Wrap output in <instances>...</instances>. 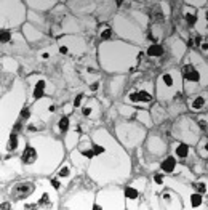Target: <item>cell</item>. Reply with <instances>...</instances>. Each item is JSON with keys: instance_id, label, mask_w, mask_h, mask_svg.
<instances>
[{"instance_id": "obj_8", "label": "cell", "mask_w": 208, "mask_h": 210, "mask_svg": "<svg viewBox=\"0 0 208 210\" xmlns=\"http://www.w3.org/2000/svg\"><path fill=\"white\" fill-rule=\"evenodd\" d=\"M139 189H138V188H136V186H128L127 188V189H125V197L128 199V200H133V202H136V200H138V197H139Z\"/></svg>"}, {"instance_id": "obj_13", "label": "cell", "mask_w": 208, "mask_h": 210, "mask_svg": "<svg viewBox=\"0 0 208 210\" xmlns=\"http://www.w3.org/2000/svg\"><path fill=\"white\" fill-rule=\"evenodd\" d=\"M191 205L192 207H199L202 205V196H200V193H192L191 194Z\"/></svg>"}, {"instance_id": "obj_5", "label": "cell", "mask_w": 208, "mask_h": 210, "mask_svg": "<svg viewBox=\"0 0 208 210\" xmlns=\"http://www.w3.org/2000/svg\"><path fill=\"white\" fill-rule=\"evenodd\" d=\"M37 159H39V151L34 144H27V148L23 152V164L26 167H32L37 164Z\"/></svg>"}, {"instance_id": "obj_19", "label": "cell", "mask_w": 208, "mask_h": 210, "mask_svg": "<svg viewBox=\"0 0 208 210\" xmlns=\"http://www.w3.org/2000/svg\"><path fill=\"white\" fill-rule=\"evenodd\" d=\"M11 40V34L8 31H2V44H8Z\"/></svg>"}, {"instance_id": "obj_15", "label": "cell", "mask_w": 208, "mask_h": 210, "mask_svg": "<svg viewBox=\"0 0 208 210\" xmlns=\"http://www.w3.org/2000/svg\"><path fill=\"white\" fill-rule=\"evenodd\" d=\"M69 175H70V165H62L59 169V172H58V177L66 178V177H69Z\"/></svg>"}, {"instance_id": "obj_23", "label": "cell", "mask_w": 208, "mask_h": 210, "mask_svg": "<svg viewBox=\"0 0 208 210\" xmlns=\"http://www.w3.org/2000/svg\"><path fill=\"white\" fill-rule=\"evenodd\" d=\"M154 181H155V185H163V177H162V175H155Z\"/></svg>"}, {"instance_id": "obj_9", "label": "cell", "mask_w": 208, "mask_h": 210, "mask_svg": "<svg viewBox=\"0 0 208 210\" xmlns=\"http://www.w3.org/2000/svg\"><path fill=\"white\" fill-rule=\"evenodd\" d=\"M175 154L178 157H181V159H186L189 156V146L186 143H178L176 148H175Z\"/></svg>"}, {"instance_id": "obj_26", "label": "cell", "mask_w": 208, "mask_h": 210, "mask_svg": "<svg viewBox=\"0 0 208 210\" xmlns=\"http://www.w3.org/2000/svg\"><path fill=\"white\" fill-rule=\"evenodd\" d=\"M154 16H155V19H157V21H163V15H162V11H160V10H157Z\"/></svg>"}, {"instance_id": "obj_24", "label": "cell", "mask_w": 208, "mask_h": 210, "mask_svg": "<svg viewBox=\"0 0 208 210\" xmlns=\"http://www.w3.org/2000/svg\"><path fill=\"white\" fill-rule=\"evenodd\" d=\"M187 2H189L191 5H203L206 0H187Z\"/></svg>"}, {"instance_id": "obj_4", "label": "cell", "mask_w": 208, "mask_h": 210, "mask_svg": "<svg viewBox=\"0 0 208 210\" xmlns=\"http://www.w3.org/2000/svg\"><path fill=\"white\" fill-rule=\"evenodd\" d=\"M181 75H183L184 80L192 82V83H197V82L200 80V71H199V69L194 66V64H191V63H187V64L183 66Z\"/></svg>"}, {"instance_id": "obj_2", "label": "cell", "mask_w": 208, "mask_h": 210, "mask_svg": "<svg viewBox=\"0 0 208 210\" xmlns=\"http://www.w3.org/2000/svg\"><path fill=\"white\" fill-rule=\"evenodd\" d=\"M34 193V185L29 183V181H24V183H18L11 188V197L16 199V200H23L26 197H29V196H32Z\"/></svg>"}, {"instance_id": "obj_12", "label": "cell", "mask_w": 208, "mask_h": 210, "mask_svg": "<svg viewBox=\"0 0 208 210\" xmlns=\"http://www.w3.org/2000/svg\"><path fill=\"white\" fill-rule=\"evenodd\" d=\"M205 106V98L203 96H195L192 100V103H191V108L194 109V111H200Z\"/></svg>"}, {"instance_id": "obj_25", "label": "cell", "mask_w": 208, "mask_h": 210, "mask_svg": "<svg viewBox=\"0 0 208 210\" xmlns=\"http://www.w3.org/2000/svg\"><path fill=\"white\" fill-rule=\"evenodd\" d=\"M21 117H23V119H29L31 117V111L29 109H24L23 113H21Z\"/></svg>"}, {"instance_id": "obj_22", "label": "cell", "mask_w": 208, "mask_h": 210, "mask_svg": "<svg viewBox=\"0 0 208 210\" xmlns=\"http://www.w3.org/2000/svg\"><path fill=\"white\" fill-rule=\"evenodd\" d=\"M82 101H83V95H78V96L75 98V101H74V106H75V108H78V106L82 104Z\"/></svg>"}, {"instance_id": "obj_10", "label": "cell", "mask_w": 208, "mask_h": 210, "mask_svg": "<svg viewBox=\"0 0 208 210\" xmlns=\"http://www.w3.org/2000/svg\"><path fill=\"white\" fill-rule=\"evenodd\" d=\"M199 19V15L194 10H184V21L187 23L189 26H194Z\"/></svg>"}, {"instance_id": "obj_6", "label": "cell", "mask_w": 208, "mask_h": 210, "mask_svg": "<svg viewBox=\"0 0 208 210\" xmlns=\"http://www.w3.org/2000/svg\"><path fill=\"white\" fill-rule=\"evenodd\" d=\"M149 56H152V58H159V56H163V47L159 45V44H154V45H150L147 48V52H146Z\"/></svg>"}, {"instance_id": "obj_27", "label": "cell", "mask_w": 208, "mask_h": 210, "mask_svg": "<svg viewBox=\"0 0 208 210\" xmlns=\"http://www.w3.org/2000/svg\"><path fill=\"white\" fill-rule=\"evenodd\" d=\"M59 52H61L62 55H66V53H69V48H67L66 45H62V47H59Z\"/></svg>"}, {"instance_id": "obj_17", "label": "cell", "mask_w": 208, "mask_h": 210, "mask_svg": "<svg viewBox=\"0 0 208 210\" xmlns=\"http://www.w3.org/2000/svg\"><path fill=\"white\" fill-rule=\"evenodd\" d=\"M194 189L200 194H203V193H206V186H205V183H194Z\"/></svg>"}, {"instance_id": "obj_16", "label": "cell", "mask_w": 208, "mask_h": 210, "mask_svg": "<svg viewBox=\"0 0 208 210\" xmlns=\"http://www.w3.org/2000/svg\"><path fill=\"white\" fill-rule=\"evenodd\" d=\"M16 146H18V136L16 135H11L6 148H8V151H13V149H16Z\"/></svg>"}, {"instance_id": "obj_31", "label": "cell", "mask_w": 208, "mask_h": 210, "mask_svg": "<svg viewBox=\"0 0 208 210\" xmlns=\"http://www.w3.org/2000/svg\"><path fill=\"white\" fill-rule=\"evenodd\" d=\"M206 8H208V6H206Z\"/></svg>"}, {"instance_id": "obj_18", "label": "cell", "mask_w": 208, "mask_h": 210, "mask_svg": "<svg viewBox=\"0 0 208 210\" xmlns=\"http://www.w3.org/2000/svg\"><path fill=\"white\" fill-rule=\"evenodd\" d=\"M111 36H112V31L109 29V27H104V29L101 31V39H103V40L111 39Z\"/></svg>"}, {"instance_id": "obj_28", "label": "cell", "mask_w": 208, "mask_h": 210, "mask_svg": "<svg viewBox=\"0 0 208 210\" xmlns=\"http://www.w3.org/2000/svg\"><path fill=\"white\" fill-rule=\"evenodd\" d=\"M203 152L208 154V141H205V144H203Z\"/></svg>"}, {"instance_id": "obj_1", "label": "cell", "mask_w": 208, "mask_h": 210, "mask_svg": "<svg viewBox=\"0 0 208 210\" xmlns=\"http://www.w3.org/2000/svg\"><path fill=\"white\" fill-rule=\"evenodd\" d=\"M179 88H181V80H179L178 72L171 71V72H165L160 75L159 82H157V95L160 96V100H170L173 98Z\"/></svg>"}, {"instance_id": "obj_14", "label": "cell", "mask_w": 208, "mask_h": 210, "mask_svg": "<svg viewBox=\"0 0 208 210\" xmlns=\"http://www.w3.org/2000/svg\"><path fill=\"white\" fill-rule=\"evenodd\" d=\"M69 117H66V116H64V117H61L59 119V122H58V128H59V132H62V133H64V132H67V128H69Z\"/></svg>"}, {"instance_id": "obj_20", "label": "cell", "mask_w": 208, "mask_h": 210, "mask_svg": "<svg viewBox=\"0 0 208 210\" xmlns=\"http://www.w3.org/2000/svg\"><path fill=\"white\" fill-rule=\"evenodd\" d=\"M83 116L85 117H93V106H91V104L83 108Z\"/></svg>"}, {"instance_id": "obj_11", "label": "cell", "mask_w": 208, "mask_h": 210, "mask_svg": "<svg viewBox=\"0 0 208 210\" xmlns=\"http://www.w3.org/2000/svg\"><path fill=\"white\" fill-rule=\"evenodd\" d=\"M45 92V80H37V83L34 85V98L43 96Z\"/></svg>"}, {"instance_id": "obj_7", "label": "cell", "mask_w": 208, "mask_h": 210, "mask_svg": "<svg viewBox=\"0 0 208 210\" xmlns=\"http://www.w3.org/2000/svg\"><path fill=\"white\" fill-rule=\"evenodd\" d=\"M175 167H176V160L171 157V156L167 157V159H165L163 162L160 164V169H162L163 172H167V173H171V172L175 170Z\"/></svg>"}, {"instance_id": "obj_21", "label": "cell", "mask_w": 208, "mask_h": 210, "mask_svg": "<svg viewBox=\"0 0 208 210\" xmlns=\"http://www.w3.org/2000/svg\"><path fill=\"white\" fill-rule=\"evenodd\" d=\"M51 186L55 188V189H59V188H61V181H59V177H58V178H53V180H51Z\"/></svg>"}, {"instance_id": "obj_3", "label": "cell", "mask_w": 208, "mask_h": 210, "mask_svg": "<svg viewBox=\"0 0 208 210\" xmlns=\"http://www.w3.org/2000/svg\"><path fill=\"white\" fill-rule=\"evenodd\" d=\"M152 101V95L149 90H136L128 95V103L131 104H147Z\"/></svg>"}, {"instance_id": "obj_29", "label": "cell", "mask_w": 208, "mask_h": 210, "mask_svg": "<svg viewBox=\"0 0 208 210\" xmlns=\"http://www.w3.org/2000/svg\"><path fill=\"white\" fill-rule=\"evenodd\" d=\"M99 87V83H93V85H91V90H93V92H95V90Z\"/></svg>"}, {"instance_id": "obj_30", "label": "cell", "mask_w": 208, "mask_h": 210, "mask_svg": "<svg viewBox=\"0 0 208 210\" xmlns=\"http://www.w3.org/2000/svg\"><path fill=\"white\" fill-rule=\"evenodd\" d=\"M122 2H123V0H117V3H122Z\"/></svg>"}]
</instances>
